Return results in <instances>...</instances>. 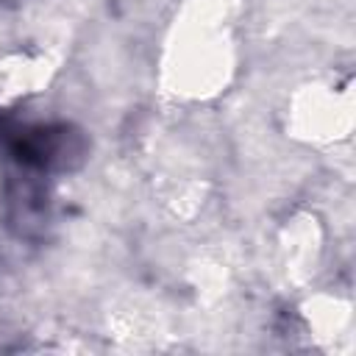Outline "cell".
I'll use <instances>...</instances> for the list:
<instances>
[{"instance_id": "6da1fadb", "label": "cell", "mask_w": 356, "mask_h": 356, "mask_svg": "<svg viewBox=\"0 0 356 356\" xmlns=\"http://www.w3.org/2000/svg\"><path fill=\"white\" fill-rule=\"evenodd\" d=\"M0 145L17 164V172L50 175L70 172L86 159V136L67 122L0 120Z\"/></svg>"}]
</instances>
